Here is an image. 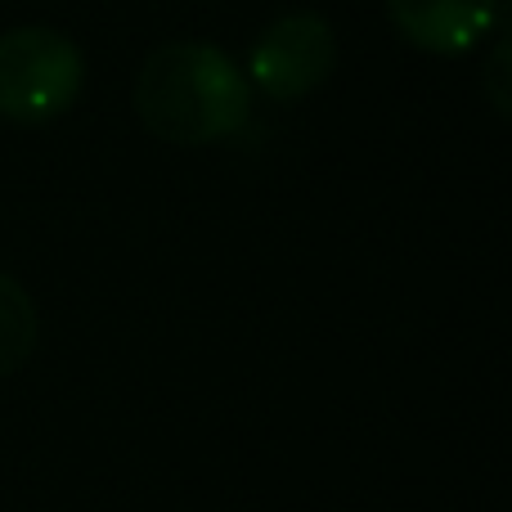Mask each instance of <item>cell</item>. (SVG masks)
Instances as JSON below:
<instances>
[{
	"label": "cell",
	"mask_w": 512,
	"mask_h": 512,
	"mask_svg": "<svg viewBox=\"0 0 512 512\" xmlns=\"http://www.w3.org/2000/svg\"><path fill=\"white\" fill-rule=\"evenodd\" d=\"M135 113L144 131L180 149L230 140L252 117V81L207 41H167L140 63Z\"/></svg>",
	"instance_id": "6da1fadb"
},
{
	"label": "cell",
	"mask_w": 512,
	"mask_h": 512,
	"mask_svg": "<svg viewBox=\"0 0 512 512\" xmlns=\"http://www.w3.org/2000/svg\"><path fill=\"white\" fill-rule=\"evenodd\" d=\"M86 59L59 27L27 23L0 36V117L41 126L63 117L81 99Z\"/></svg>",
	"instance_id": "7a4b0ae2"
},
{
	"label": "cell",
	"mask_w": 512,
	"mask_h": 512,
	"mask_svg": "<svg viewBox=\"0 0 512 512\" xmlns=\"http://www.w3.org/2000/svg\"><path fill=\"white\" fill-rule=\"evenodd\" d=\"M337 63V32L324 14L315 9H292V14L274 18L252 45V59L243 77L261 86V95L292 104L306 99L328 81Z\"/></svg>",
	"instance_id": "3957f363"
},
{
	"label": "cell",
	"mask_w": 512,
	"mask_h": 512,
	"mask_svg": "<svg viewBox=\"0 0 512 512\" xmlns=\"http://www.w3.org/2000/svg\"><path fill=\"white\" fill-rule=\"evenodd\" d=\"M387 14L414 50L468 54L490 36L499 0H387Z\"/></svg>",
	"instance_id": "277c9868"
},
{
	"label": "cell",
	"mask_w": 512,
	"mask_h": 512,
	"mask_svg": "<svg viewBox=\"0 0 512 512\" xmlns=\"http://www.w3.org/2000/svg\"><path fill=\"white\" fill-rule=\"evenodd\" d=\"M41 337V319H36V301L27 288L9 274H0V378L18 373L36 351Z\"/></svg>",
	"instance_id": "5b68a950"
},
{
	"label": "cell",
	"mask_w": 512,
	"mask_h": 512,
	"mask_svg": "<svg viewBox=\"0 0 512 512\" xmlns=\"http://www.w3.org/2000/svg\"><path fill=\"white\" fill-rule=\"evenodd\" d=\"M486 95H490V104H495V113H499V117H508V113H512V90H508V41H499V45H495V54H490V63H486Z\"/></svg>",
	"instance_id": "8992f818"
}]
</instances>
